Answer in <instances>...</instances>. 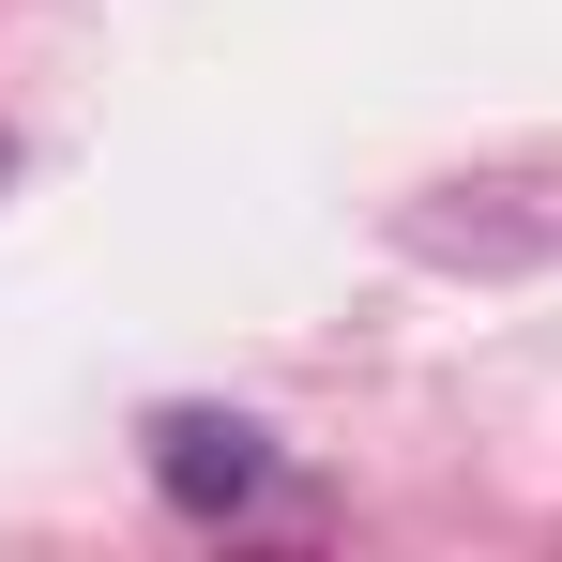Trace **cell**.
<instances>
[{
	"label": "cell",
	"mask_w": 562,
	"mask_h": 562,
	"mask_svg": "<svg viewBox=\"0 0 562 562\" xmlns=\"http://www.w3.org/2000/svg\"><path fill=\"white\" fill-rule=\"evenodd\" d=\"M153 486L183 517H244V502H274V426H244V411H153Z\"/></svg>",
	"instance_id": "obj_1"
}]
</instances>
